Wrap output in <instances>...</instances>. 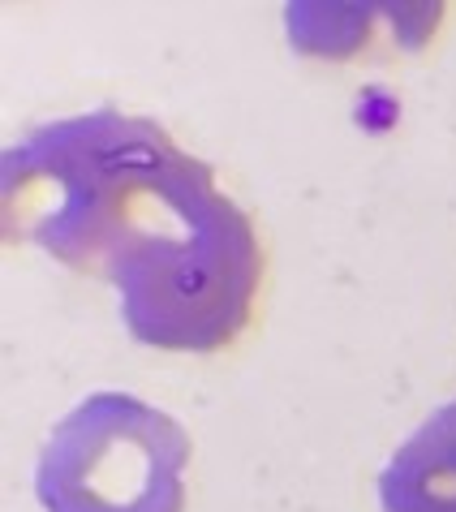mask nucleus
Instances as JSON below:
<instances>
[{
  "label": "nucleus",
  "mask_w": 456,
  "mask_h": 512,
  "mask_svg": "<svg viewBox=\"0 0 456 512\" xmlns=\"http://www.w3.org/2000/svg\"><path fill=\"white\" fill-rule=\"evenodd\" d=\"M9 241L104 276L138 345L216 353L263 289L254 220L168 130L121 108L39 125L0 160Z\"/></svg>",
  "instance_id": "nucleus-1"
},
{
  "label": "nucleus",
  "mask_w": 456,
  "mask_h": 512,
  "mask_svg": "<svg viewBox=\"0 0 456 512\" xmlns=\"http://www.w3.org/2000/svg\"><path fill=\"white\" fill-rule=\"evenodd\" d=\"M185 426L134 392H91L52 426L35 461L44 512H185Z\"/></svg>",
  "instance_id": "nucleus-2"
},
{
  "label": "nucleus",
  "mask_w": 456,
  "mask_h": 512,
  "mask_svg": "<svg viewBox=\"0 0 456 512\" xmlns=\"http://www.w3.org/2000/svg\"><path fill=\"white\" fill-rule=\"evenodd\" d=\"M383 512H456V396L396 444L375 478Z\"/></svg>",
  "instance_id": "nucleus-3"
}]
</instances>
